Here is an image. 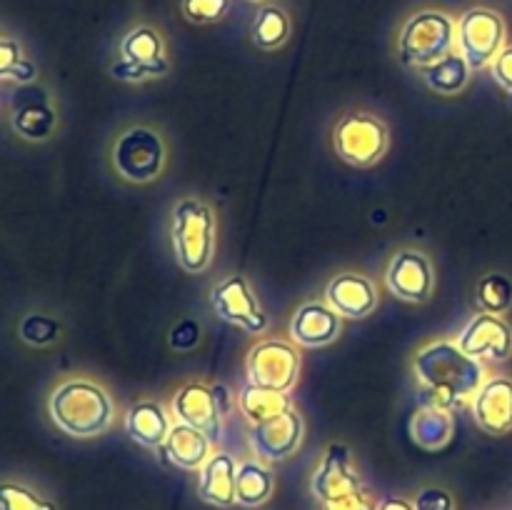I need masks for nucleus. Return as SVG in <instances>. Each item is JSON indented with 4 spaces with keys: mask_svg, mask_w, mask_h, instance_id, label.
Masks as SVG:
<instances>
[{
    "mask_svg": "<svg viewBox=\"0 0 512 510\" xmlns=\"http://www.w3.org/2000/svg\"><path fill=\"white\" fill-rule=\"evenodd\" d=\"M248 380L260 388L288 393L298 383L300 358L298 350L285 340H260L248 353Z\"/></svg>",
    "mask_w": 512,
    "mask_h": 510,
    "instance_id": "1a4fd4ad",
    "label": "nucleus"
},
{
    "mask_svg": "<svg viewBox=\"0 0 512 510\" xmlns=\"http://www.w3.org/2000/svg\"><path fill=\"white\" fill-rule=\"evenodd\" d=\"M310 490L320 500V505L355 493V490H363L360 488V475L355 470L353 458H350L348 445H328L318 470L313 473V480H310Z\"/></svg>",
    "mask_w": 512,
    "mask_h": 510,
    "instance_id": "4468645a",
    "label": "nucleus"
},
{
    "mask_svg": "<svg viewBox=\"0 0 512 510\" xmlns=\"http://www.w3.org/2000/svg\"><path fill=\"white\" fill-rule=\"evenodd\" d=\"M198 335H200V330H198V325L195 323H190V320H185V323H180L178 328L173 330V348H180V350H185V348H193L195 343H198Z\"/></svg>",
    "mask_w": 512,
    "mask_h": 510,
    "instance_id": "e433bc0d",
    "label": "nucleus"
},
{
    "mask_svg": "<svg viewBox=\"0 0 512 510\" xmlns=\"http://www.w3.org/2000/svg\"><path fill=\"white\" fill-rule=\"evenodd\" d=\"M375 510H415V505L410 503V500L398 498V495H385V498L375 505Z\"/></svg>",
    "mask_w": 512,
    "mask_h": 510,
    "instance_id": "4c0bfd02",
    "label": "nucleus"
},
{
    "mask_svg": "<svg viewBox=\"0 0 512 510\" xmlns=\"http://www.w3.org/2000/svg\"><path fill=\"white\" fill-rule=\"evenodd\" d=\"M0 510H58V505L28 485L0 480Z\"/></svg>",
    "mask_w": 512,
    "mask_h": 510,
    "instance_id": "cd10ccee",
    "label": "nucleus"
},
{
    "mask_svg": "<svg viewBox=\"0 0 512 510\" xmlns=\"http://www.w3.org/2000/svg\"><path fill=\"white\" fill-rule=\"evenodd\" d=\"M230 8V0H183L185 18L193 23H218Z\"/></svg>",
    "mask_w": 512,
    "mask_h": 510,
    "instance_id": "7c9ffc66",
    "label": "nucleus"
},
{
    "mask_svg": "<svg viewBox=\"0 0 512 510\" xmlns=\"http://www.w3.org/2000/svg\"><path fill=\"white\" fill-rule=\"evenodd\" d=\"M470 70L473 68H470L463 55L450 53L443 60L425 68V83L438 95H458L468 85Z\"/></svg>",
    "mask_w": 512,
    "mask_h": 510,
    "instance_id": "393cba45",
    "label": "nucleus"
},
{
    "mask_svg": "<svg viewBox=\"0 0 512 510\" xmlns=\"http://www.w3.org/2000/svg\"><path fill=\"white\" fill-rule=\"evenodd\" d=\"M235 475L238 463L228 453H213L198 470V498L215 508H230L238 503L235 495Z\"/></svg>",
    "mask_w": 512,
    "mask_h": 510,
    "instance_id": "a211bd4d",
    "label": "nucleus"
},
{
    "mask_svg": "<svg viewBox=\"0 0 512 510\" xmlns=\"http://www.w3.org/2000/svg\"><path fill=\"white\" fill-rule=\"evenodd\" d=\"M110 75L115 80H125V83H140V80H148V78H160V70L148 68V65H135L130 60H118V63L110 68Z\"/></svg>",
    "mask_w": 512,
    "mask_h": 510,
    "instance_id": "473e14b6",
    "label": "nucleus"
},
{
    "mask_svg": "<svg viewBox=\"0 0 512 510\" xmlns=\"http://www.w3.org/2000/svg\"><path fill=\"white\" fill-rule=\"evenodd\" d=\"M385 283H388L390 293L398 295L400 300L408 303H425L430 300L435 288L433 265L418 250H400L393 255L385 273Z\"/></svg>",
    "mask_w": 512,
    "mask_h": 510,
    "instance_id": "ddd939ff",
    "label": "nucleus"
},
{
    "mask_svg": "<svg viewBox=\"0 0 512 510\" xmlns=\"http://www.w3.org/2000/svg\"><path fill=\"white\" fill-rule=\"evenodd\" d=\"M473 418L488 435H505L512 430V378L495 375L485 380L473 398Z\"/></svg>",
    "mask_w": 512,
    "mask_h": 510,
    "instance_id": "2eb2a0df",
    "label": "nucleus"
},
{
    "mask_svg": "<svg viewBox=\"0 0 512 510\" xmlns=\"http://www.w3.org/2000/svg\"><path fill=\"white\" fill-rule=\"evenodd\" d=\"M23 338L33 345H45V343H53L60 333V325L55 323L53 318L48 315H28L23 320V328H20Z\"/></svg>",
    "mask_w": 512,
    "mask_h": 510,
    "instance_id": "2f4dec72",
    "label": "nucleus"
},
{
    "mask_svg": "<svg viewBox=\"0 0 512 510\" xmlns=\"http://www.w3.org/2000/svg\"><path fill=\"white\" fill-rule=\"evenodd\" d=\"M490 70H493L495 83L503 90H508V93H512V45L500 50L498 58L490 63Z\"/></svg>",
    "mask_w": 512,
    "mask_h": 510,
    "instance_id": "f704fd0d",
    "label": "nucleus"
},
{
    "mask_svg": "<svg viewBox=\"0 0 512 510\" xmlns=\"http://www.w3.org/2000/svg\"><path fill=\"white\" fill-rule=\"evenodd\" d=\"M410 435L425 450H440L453 438V415L450 410L423 405L410 420Z\"/></svg>",
    "mask_w": 512,
    "mask_h": 510,
    "instance_id": "412c9836",
    "label": "nucleus"
},
{
    "mask_svg": "<svg viewBox=\"0 0 512 510\" xmlns=\"http://www.w3.org/2000/svg\"><path fill=\"white\" fill-rule=\"evenodd\" d=\"M458 345L470 358L503 363L512 355V328L500 315L478 313L460 330Z\"/></svg>",
    "mask_w": 512,
    "mask_h": 510,
    "instance_id": "f8f14e48",
    "label": "nucleus"
},
{
    "mask_svg": "<svg viewBox=\"0 0 512 510\" xmlns=\"http://www.w3.org/2000/svg\"><path fill=\"white\" fill-rule=\"evenodd\" d=\"M273 490L275 478L265 465L255 463V460H245V463L238 465V475H235L238 505H243V508H258V505L268 503Z\"/></svg>",
    "mask_w": 512,
    "mask_h": 510,
    "instance_id": "b1692460",
    "label": "nucleus"
},
{
    "mask_svg": "<svg viewBox=\"0 0 512 510\" xmlns=\"http://www.w3.org/2000/svg\"><path fill=\"white\" fill-rule=\"evenodd\" d=\"M325 300L340 318H368L378 308V293L375 285L365 275L343 273L335 275L325 288Z\"/></svg>",
    "mask_w": 512,
    "mask_h": 510,
    "instance_id": "dca6fc26",
    "label": "nucleus"
},
{
    "mask_svg": "<svg viewBox=\"0 0 512 510\" xmlns=\"http://www.w3.org/2000/svg\"><path fill=\"white\" fill-rule=\"evenodd\" d=\"M300 440H303V415L295 408L283 410L250 430V448L258 458L270 460V463L288 460L300 448Z\"/></svg>",
    "mask_w": 512,
    "mask_h": 510,
    "instance_id": "9b49d317",
    "label": "nucleus"
},
{
    "mask_svg": "<svg viewBox=\"0 0 512 510\" xmlns=\"http://www.w3.org/2000/svg\"><path fill=\"white\" fill-rule=\"evenodd\" d=\"M120 55L123 60H130L135 65H148V68L160 70V73H168V60L163 55V38H160L158 30L148 28V25H140L133 28L120 43Z\"/></svg>",
    "mask_w": 512,
    "mask_h": 510,
    "instance_id": "5701e85b",
    "label": "nucleus"
},
{
    "mask_svg": "<svg viewBox=\"0 0 512 510\" xmlns=\"http://www.w3.org/2000/svg\"><path fill=\"white\" fill-rule=\"evenodd\" d=\"M50 418L73 438H95L113 423V400L90 380H68L50 395Z\"/></svg>",
    "mask_w": 512,
    "mask_h": 510,
    "instance_id": "f03ea898",
    "label": "nucleus"
},
{
    "mask_svg": "<svg viewBox=\"0 0 512 510\" xmlns=\"http://www.w3.org/2000/svg\"><path fill=\"white\" fill-rule=\"evenodd\" d=\"M13 125H15V130H20V133L25 135V138L38 140V138H45V135L53 130L55 115H53V110H50L48 105L40 100V103H33V105H28V108L20 110V113L15 115Z\"/></svg>",
    "mask_w": 512,
    "mask_h": 510,
    "instance_id": "c85d7f7f",
    "label": "nucleus"
},
{
    "mask_svg": "<svg viewBox=\"0 0 512 510\" xmlns=\"http://www.w3.org/2000/svg\"><path fill=\"white\" fill-rule=\"evenodd\" d=\"M170 428H173V425H170L163 405L153 403V400H140V403H135L133 408L128 410V415H125V433L130 435V440L143 445V448H163Z\"/></svg>",
    "mask_w": 512,
    "mask_h": 510,
    "instance_id": "aec40b11",
    "label": "nucleus"
},
{
    "mask_svg": "<svg viewBox=\"0 0 512 510\" xmlns=\"http://www.w3.org/2000/svg\"><path fill=\"white\" fill-rule=\"evenodd\" d=\"M458 25L440 10H423L403 25L398 40L400 63L408 68H428L453 53Z\"/></svg>",
    "mask_w": 512,
    "mask_h": 510,
    "instance_id": "20e7f679",
    "label": "nucleus"
},
{
    "mask_svg": "<svg viewBox=\"0 0 512 510\" xmlns=\"http://www.w3.org/2000/svg\"><path fill=\"white\" fill-rule=\"evenodd\" d=\"M173 248L185 273H203L215 255L213 210L195 198H185L173 210Z\"/></svg>",
    "mask_w": 512,
    "mask_h": 510,
    "instance_id": "7ed1b4c3",
    "label": "nucleus"
},
{
    "mask_svg": "<svg viewBox=\"0 0 512 510\" xmlns=\"http://www.w3.org/2000/svg\"><path fill=\"white\" fill-rule=\"evenodd\" d=\"M210 445L213 443H210V438L205 433H200V430L190 428L185 423H175L170 428L160 453L175 468L200 470L205 465V460L210 458Z\"/></svg>",
    "mask_w": 512,
    "mask_h": 510,
    "instance_id": "6ab92c4d",
    "label": "nucleus"
},
{
    "mask_svg": "<svg viewBox=\"0 0 512 510\" xmlns=\"http://www.w3.org/2000/svg\"><path fill=\"white\" fill-rule=\"evenodd\" d=\"M210 305L220 320L238 325L248 333L260 335L268 328V315L263 313L243 275H230V278L220 280L210 293Z\"/></svg>",
    "mask_w": 512,
    "mask_h": 510,
    "instance_id": "9d476101",
    "label": "nucleus"
},
{
    "mask_svg": "<svg viewBox=\"0 0 512 510\" xmlns=\"http://www.w3.org/2000/svg\"><path fill=\"white\" fill-rule=\"evenodd\" d=\"M323 510H375V505L370 503V498L363 490H355V493L343 495V498L323 503Z\"/></svg>",
    "mask_w": 512,
    "mask_h": 510,
    "instance_id": "c9c22d12",
    "label": "nucleus"
},
{
    "mask_svg": "<svg viewBox=\"0 0 512 510\" xmlns=\"http://www.w3.org/2000/svg\"><path fill=\"white\" fill-rule=\"evenodd\" d=\"M415 510H455V498L445 488H425L413 500Z\"/></svg>",
    "mask_w": 512,
    "mask_h": 510,
    "instance_id": "72a5a7b5",
    "label": "nucleus"
},
{
    "mask_svg": "<svg viewBox=\"0 0 512 510\" xmlns=\"http://www.w3.org/2000/svg\"><path fill=\"white\" fill-rule=\"evenodd\" d=\"M415 378L423 390V403L453 413L463 408L485 383V368L478 358H470L453 340H438L418 353L413 363Z\"/></svg>",
    "mask_w": 512,
    "mask_h": 510,
    "instance_id": "f257e3e1",
    "label": "nucleus"
},
{
    "mask_svg": "<svg viewBox=\"0 0 512 510\" xmlns=\"http://www.w3.org/2000/svg\"><path fill=\"white\" fill-rule=\"evenodd\" d=\"M505 43V23L500 13L473 8L458 20V48L473 70L485 68L498 58Z\"/></svg>",
    "mask_w": 512,
    "mask_h": 510,
    "instance_id": "6e6552de",
    "label": "nucleus"
},
{
    "mask_svg": "<svg viewBox=\"0 0 512 510\" xmlns=\"http://www.w3.org/2000/svg\"><path fill=\"white\" fill-rule=\"evenodd\" d=\"M238 408H240V413L248 418L250 425H260V423H265V420L280 415L283 410L293 408V405H290L288 393H280V390H270V388H260V385L250 383L248 380V383L240 388Z\"/></svg>",
    "mask_w": 512,
    "mask_h": 510,
    "instance_id": "4be33fe9",
    "label": "nucleus"
},
{
    "mask_svg": "<svg viewBox=\"0 0 512 510\" xmlns=\"http://www.w3.org/2000/svg\"><path fill=\"white\" fill-rule=\"evenodd\" d=\"M290 23L288 15L278 8V5H265V8L258 10L253 23V40L258 48L273 50L280 48V45L288 40Z\"/></svg>",
    "mask_w": 512,
    "mask_h": 510,
    "instance_id": "a878e982",
    "label": "nucleus"
},
{
    "mask_svg": "<svg viewBox=\"0 0 512 510\" xmlns=\"http://www.w3.org/2000/svg\"><path fill=\"white\" fill-rule=\"evenodd\" d=\"M165 165V145L155 130L130 128L115 140L113 168L130 183H148L158 178Z\"/></svg>",
    "mask_w": 512,
    "mask_h": 510,
    "instance_id": "423d86ee",
    "label": "nucleus"
},
{
    "mask_svg": "<svg viewBox=\"0 0 512 510\" xmlns=\"http://www.w3.org/2000/svg\"><path fill=\"white\" fill-rule=\"evenodd\" d=\"M290 335L305 348H323L340 335V315L328 303H303L290 320Z\"/></svg>",
    "mask_w": 512,
    "mask_h": 510,
    "instance_id": "f3484780",
    "label": "nucleus"
},
{
    "mask_svg": "<svg viewBox=\"0 0 512 510\" xmlns=\"http://www.w3.org/2000/svg\"><path fill=\"white\" fill-rule=\"evenodd\" d=\"M228 390L225 385L208 388L203 383H188L175 393L173 413L178 423L190 425L210 438V443L223 438V415L228 413Z\"/></svg>",
    "mask_w": 512,
    "mask_h": 510,
    "instance_id": "0eeeda50",
    "label": "nucleus"
},
{
    "mask_svg": "<svg viewBox=\"0 0 512 510\" xmlns=\"http://www.w3.org/2000/svg\"><path fill=\"white\" fill-rule=\"evenodd\" d=\"M333 148L355 168H370L388 150V128L375 115L348 113L335 123Z\"/></svg>",
    "mask_w": 512,
    "mask_h": 510,
    "instance_id": "39448f33",
    "label": "nucleus"
},
{
    "mask_svg": "<svg viewBox=\"0 0 512 510\" xmlns=\"http://www.w3.org/2000/svg\"><path fill=\"white\" fill-rule=\"evenodd\" d=\"M35 68L23 58L20 45L10 38H0V78H15L20 83L33 80Z\"/></svg>",
    "mask_w": 512,
    "mask_h": 510,
    "instance_id": "c756f323",
    "label": "nucleus"
},
{
    "mask_svg": "<svg viewBox=\"0 0 512 510\" xmlns=\"http://www.w3.org/2000/svg\"><path fill=\"white\" fill-rule=\"evenodd\" d=\"M475 303H478L480 313L503 315L512 305V280L503 273L483 275L475 288Z\"/></svg>",
    "mask_w": 512,
    "mask_h": 510,
    "instance_id": "bb28decb",
    "label": "nucleus"
}]
</instances>
